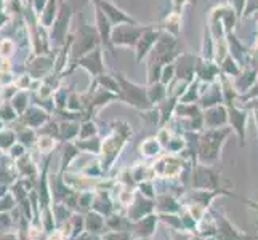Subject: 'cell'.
Returning <instances> with one entry per match:
<instances>
[{
	"mask_svg": "<svg viewBox=\"0 0 258 240\" xmlns=\"http://www.w3.org/2000/svg\"><path fill=\"white\" fill-rule=\"evenodd\" d=\"M154 211H156V202L138 192L135 195V200L132 202V205L127 207V219L130 223H135V221H140L141 218H145Z\"/></svg>",
	"mask_w": 258,
	"mask_h": 240,
	"instance_id": "6da1fadb",
	"label": "cell"
},
{
	"mask_svg": "<svg viewBox=\"0 0 258 240\" xmlns=\"http://www.w3.org/2000/svg\"><path fill=\"white\" fill-rule=\"evenodd\" d=\"M213 216H215L217 221V234L215 238L217 240H248L250 237L242 234L234 224L229 223V219L225 215H220V213L212 211Z\"/></svg>",
	"mask_w": 258,
	"mask_h": 240,
	"instance_id": "7a4b0ae2",
	"label": "cell"
},
{
	"mask_svg": "<svg viewBox=\"0 0 258 240\" xmlns=\"http://www.w3.org/2000/svg\"><path fill=\"white\" fill-rule=\"evenodd\" d=\"M157 223H159V215H151L141 218L140 221H135V223H130V234L133 238H151L157 230Z\"/></svg>",
	"mask_w": 258,
	"mask_h": 240,
	"instance_id": "3957f363",
	"label": "cell"
},
{
	"mask_svg": "<svg viewBox=\"0 0 258 240\" xmlns=\"http://www.w3.org/2000/svg\"><path fill=\"white\" fill-rule=\"evenodd\" d=\"M196 235L207 238V237H215L217 234V221L213 213H207L201 221H198V226H196Z\"/></svg>",
	"mask_w": 258,
	"mask_h": 240,
	"instance_id": "277c9868",
	"label": "cell"
},
{
	"mask_svg": "<svg viewBox=\"0 0 258 240\" xmlns=\"http://www.w3.org/2000/svg\"><path fill=\"white\" fill-rule=\"evenodd\" d=\"M157 213H181L183 205L172 195H159L154 200Z\"/></svg>",
	"mask_w": 258,
	"mask_h": 240,
	"instance_id": "5b68a950",
	"label": "cell"
},
{
	"mask_svg": "<svg viewBox=\"0 0 258 240\" xmlns=\"http://www.w3.org/2000/svg\"><path fill=\"white\" fill-rule=\"evenodd\" d=\"M157 215H159V221H162L165 227L173 230H184L181 223V215H178V213H157Z\"/></svg>",
	"mask_w": 258,
	"mask_h": 240,
	"instance_id": "8992f818",
	"label": "cell"
},
{
	"mask_svg": "<svg viewBox=\"0 0 258 240\" xmlns=\"http://www.w3.org/2000/svg\"><path fill=\"white\" fill-rule=\"evenodd\" d=\"M218 194V191L215 192H207V191H192L191 194V200L192 203H198V205H202L209 208L210 207V202L215 199V195Z\"/></svg>",
	"mask_w": 258,
	"mask_h": 240,
	"instance_id": "52a82bcc",
	"label": "cell"
},
{
	"mask_svg": "<svg viewBox=\"0 0 258 240\" xmlns=\"http://www.w3.org/2000/svg\"><path fill=\"white\" fill-rule=\"evenodd\" d=\"M135 192H133L132 189H125V191H123V192H120L119 194V203H120V205L122 207H130L132 205V202L133 200H135Z\"/></svg>",
	"mask_w": 258,
	"mask_h": 240,
	"instance_id": "ba28073f",
	"label": "cell"
},
{
	"mask_svg": "<svg viewBox=\"0 0 258 240\" xmlns=\"http://www.w3.org/2000/svg\"><path fill=\"white\" fill-rule=\"evenodd\" d=\"M48 240H64V232H61V230H55L50 237Z\"/></svg>",
	"mask_w": 258,
	"mask_h": 240,
	"instance_id": "9c48e42d",
	"label": "cell"
},
{
	"mask_svg": "<svg viewBox=\"0 0 258 240\" xmlns=\"http://www.w3.org/2000/svg\"><path fill=\"white\" fill-rule=\"evenodd\" d=\"M255 211H256V215H258V203H252V205H250Z\"/></svg>",
	"mask_w": 258,
	"mask_h": 240,
	"instance_id": "30bf717a",
	"label": "cell"
},
{
	"mask_svg": "<svg viewBox=\"0 0 258 240\" xmlns=\"http://www.w3.org/2000/svg\"><path fill=\"white\" fill-rule=\"evenodd\" d=\"M248 240H258V237H250V238H248Z\"/></svg>",
	"mask_w": 258,
	"mask_h": 240,
	"instance_id": "8fae6325",
	"label": "cell"
},
{
	"mask_svg": "<svg viewBox=\"0 0 258 240\" xmlns=\"http://www.w3.org/2000/svg\"><path fill=\"white\" fill-rule=\"evenodd\" d=\"M135 240H151V238H135Z\"/></svg>",
	"mask_w": 258,
	"mask_h": 240,
	"instance_id": "7c38bea8",
	"label": "cell"
}]
</instances>
